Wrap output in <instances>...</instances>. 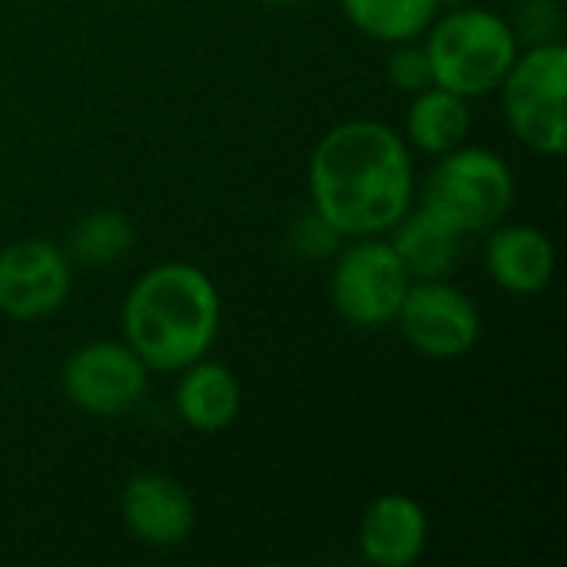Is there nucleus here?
Returning <instances> with one entry per match:
<instances>
[{
	"label": "nucleus",
	"instance_id": "obj_1",
	"mask_svg": "<svg viewBox=\"0 0 567 567\" xmlns=\"http://www.w3.org/2000/svg\"><path fill=\"white\" fill-rule=\"evenodd\" d=\"M309 193L342 239L385 236L415 199L409 143L379 120H346L316 143Z\"/></svg>",
	"mask_w": 567,
	"mask_h": 567
},
{
	"label": "nucleus",
	"instance_id": "obj_2",
	"mask_svg": "<svg viewBox=\"0 0 567 567\" xmlns=\"http://www.w3.org/2000/svg\"><path fill=\"white\" fill-rule=\"evenodd\" d=\"M223 322L213 279L189 262H159L123 299V342L153 372H183L203 359Z\"/></svg>",
	"mask_w": 567,
	"mask_h": 567
},
{
	"label": "nucleus",
	"instance_id": "obj_3",
	"mask_svg": "<svg viewBox=\"0 0 567 567\" xmlns=\"http://www.w3.org/2000/svg\"><path fill=\"white\" fill-rule=\"evenodd\" d=\"M422 37L432 63V83L465 100L498 90L522 50L508 17L468 3L439 13Z\"/></svg>",
	"mask_w": 567,
	"mask_h": 567
},
{
	"label": "nucleus",
	"instance_id": "obj_4",
	"mask_svg": "<svg viewBox=\"0 0 567 567\" xmlns=\"http://www.w3.org/2000/svg\"><path fill=\"white\" fill-rule=\"evenodd\" d=\"M515 203L512 166L482 146H458L439 159L422 186V203L455 233L475 236L505 223Z\"/></svg>",
	"mask_w": 567,
	"mask_h": 567
},
{
	"label": "nucleus",
	"instance_id": "obj_5",
	"mask_svg": "<svg viewBox=\"0 0 567 567\" xmlns=\"http://www.w3.org/2000/svg\"><path fill=\"white\" fill-rule=\"evenodd\" d=\"M502 110L508 130L542 156L565 153L567 47L561 40L518 50L502 80Z\"/></svg>",
	"mask_w": 567,
	"mask_h": 567
},
{
	"label": "nucleus",
	"instance_id": "obj_6",
	"mask_svg": "<svg viewBox=\"0 0 567 567\" xmlns=\"http://www.w3.org/2000/svg\"><path fill=\"white\" fill-rule=\"evenodd\" d=\"M332 259L329 296L336 312L355 329H382L392 326L402 299L412 286L402 259L382 236L346 239Z\"/></svg>",
	"mask_w": 567,
	"mask_h": 567
},
{
	"label": "nucleus",
	"instance_id": "obj_7",
	"mask_svg": "<svg viewBox=\"0 0 567 567\" xmlns=\"http://www.w3.org/2000/svg\"><path fill=\"white\" fill-rule=\"evenodd\" d=\"M405 342L425 359H462L482 339V312L468 292L445 279H415L395 316Z\"/></svg>",
	"mask_w": 567,
	"mask_h": 567
},
{
	"label": "nucleus",
	"instance_id": "obj_8",
	"mask_svg": "<svg viewBox=\"0 0 567 567\" xmlns=\"http://www.w3.org/2000/svg\"><path fill=\"white\" fill-rule=\"evenodd\" d=\"M146 375L150 369L126 342H90L66 359L60 382L70 405L83 415L116 419L140 405L150 385Z\"/></svg>",
	"mask_w": 567,
	"mask_h": 567
},
{
	"label": "nucleus",
	"instance_id": "obj_9",
	"mask_svg": "<svg viewBox=\"0 0 567 567\" xmlns=\"http://www.w3.org/2000/svg\"><path fill=\"white\" fill-rule=\"evenodd\" d=\"M73 286L70 256L50 239H20L0 249V312L43 319L56 312Z\"/></svg>",
	"mask_w": 567,
	"mask_h": 567
},
{
	"label": "nucleus",
	"instance_id": "obj_10",
	"mask_svg": "<svg viewBox=\"0 0 567 567\" xmlns=\"http://www.w3.org/2000/svg\"><path fill=\"white\" fill-rule=\"evenodd\" d=\"M120 512L130 535L150 548H176L196 528L193 495L169 475L143 472L123 485Z\"/></svg>",
	"mask_w": 567,
	"mask_h": 567
},
{
	"label": "nucleus",
	"instance_id": "obj_11",
	"mask_svg": "<svg viewBox=\"0 0 567 567\" xmlns=\"http://www.w3.org/2000/svg\"><path fill=\"white\" fill-rule=\"evenodd\" d=\"M425 545H429V515L415 498L402 492H385L362 512L359 551L369 565H415Z\"/></svg>",
	"mask_w": 567,
	"mask_h": 567
},
{
	"label": "nucleus",
	"instance_id": "obj_12",
	"mask_svg": "<svg viewBox=\"0 0 567 567\" xmlns=\"http://www.w3.org/2000/svg\"><path fill=\"white\" fill-rule=\"evenodd\" d=\"M555 243L528 223H508L488 229L485 266L495 286L512 296H535L555 279Z\"/></svg>",
	"mask_w": 567,
	"mask_h": 567
},
{
	"label": "nucleus",
	"instance_id": "obj_13",
	"mask_svg": "<svg viewBox=\"0 0 567 567\" xmlns=\"http://www.w3.org/2000/svg\"><path fill=\"white\" fill-rule=\"evenodd\" d=\"M239 409L243 385L233 369L209 359H196L183 369V379L176 385V412L193 432L216 435L236 422Z\"/></svg>",
	"mask_w": 567,
	"mask_h": 567
},
{
	"label": "nucleus",
	"instance_id": "obj_14",
	"mask_svg": "<svg viewBox=\"0 0 567 567\" xmlns=\"http://www.w3.org/2000/svg\"><path fill=\"white\" fill-rule=\"evenodd\" d=\"M389 246L402 259L405 272L415 279H445L462 256V233H455L432 209H409L392 229Z\"/></svg>",
	"mask_w": 567,
	"mask_h": 567
},
{
	"label": "nucleus",
	"instance_id": "obj_15",
	"mask_svg": "<svg viewBox=\"0 0 567 567\" xmlns=\"http://www.w3.org/2000/svg\"><path fill=\"white\" fill-rule=\"evenodd\" d=\"M468 130H472V110H468L465 96H458L445 86H435V83L412 93L405 133L415 150L445 156L468 140Z\"/></svg>",
	"mask_w": 567,
	"mask_h": 567
},
{
	"label": "nucleus",
	"instance_id": "obj_16",
	"mask_svg": "<svg viewBox=\"0 0 567 567\" xmlns=\"http://www.w3.org/2000/svg\"><path fill=\"white\" fill-rule=\"evenodd\" d=\"M355 30L382 43L419 40L442 13L439 0H339Z\"/></svg>",
	"mask_w": 567,
	"mask_h": 567
},
{
	"label": "nucleus",
	"instance_id": "obj_17",
	"mask_svg": "<svg viewBox=\"0 0 567 567\" xmlns=\"http://www.w3.org/2000/svg\"><path fill=\"white\" fill-rule=\"evenodd\" d=\"M133 243H136V229L130 216L116 209H96L73 226L66 256L80 266H113L123 256H130Z\"/></svg>",
	"mask_w": 567,
	"mask_h": 567
},
{
	"label": "nucleus",
	"instance_id": "obj_18",
	"mask_svg": "<svg viewBox=\"0 0 567 567\" xmlns=\"http://www.w3.org/2000/svg\"><path fill=\"white\" fill-rule=\"evenodd\" d=\"M512 30L518 43H548L561 40V3L558 0H515L512 7Z\"/></svg>",
	"mask_w": 567,
	"mask_h": 567
},
{
	"label": "nucleus",
	"instance_id": "obj_19",
	"mask_svg": "<svg viewBox=\"0 0 567 567\" xmlns=\"http://www.w3.org/2000/svg\"><path fill=\"white\" fill-rule=\"evenodd\" d=\"M395 50L389 53L385 63V76L395 90L402 93H419L425 86H432V63L422 43L405 40V43H392Z\"/></svg>",
	"mask_w": 567,
	"mask_h": 567
},
{
	"label": "nucleus",
	"instance_id": "obj_20",
	"mask_svg": "<svg viewBox=\"0 0 567 567\" xmlns=\"http://www.w3.org/2000/svg\"><path fill=\"white\" fill-rule=\"evenodd\" d=\"M342 236L312 209L309 216L296 219L292 223V233H289V246L302 256V259H332L339 249H342Z\"/></svg>",
	"mask_w": 567,
	"mask_h": 567
},
{
	"label": "nucleus",
	"instance_id": "obj_21",
	"mask_svg": "<svg viewBox=\"0 0 567 567\" xmlns=\"http://www.w3.org/2000/svg\"><path fill=\"white\" fill-rule=\"evenodd\" d=\"M465 3H468V0H439V7H442V10H452V7H465Z\"/></svg>",
	"mask_w": 567,
	"mask_h": 567
},
{
	"label": "nucleus",
	"instance_id": "obj_22",
	"mask_svg": "<svg viewBox=\"0 0 567 567\" xmlns=\"http://www.w3.org/2000/svg\"><path fill=\"white\" fill-rule=\"evenodd\" d=\"M259 3H272V7H289V3H299V0H259Z\"/></svg>",
	"mask_w": 567,
	"mask_h": 567
}]
</instances>
